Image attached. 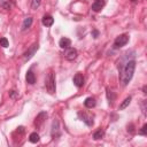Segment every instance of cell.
<instances>
[{
  "label": "cell",
  "instance_id": "obj_16",
  "mask_svg": "<svg viewBox=\"0 0 147 147\" xmlns=\"http://www.w3.org/2000/svg\"><path fill=\"white\" fill-rule=\"evenodd\" d=\"M14 1L13 0H0V7L2 9H6V10H9L11 9V7L14 6Z\"/></svg>",
  "mask_w": 147,
  "mask_h": 147
},
{
  "label": "cell",
  "instance_id": "obj_12",
  "mask_svg": "<svg viewBox=\"0 0 147 147\" xmlns=\"http://www.w3.org/2000/svg\"><path fill=\"white\" fill-rule=\"evenodd\" d=\"M41 23H42V25L46 26V28L52 26L53 23H54V18H53V16H51V15H44V17H42V20H41Z\"/></svg>",
  "mask_w": 147,
  "mask_h": 147
},
{
  "label": "cell",
  "instance_id": "obj_9",
  "mask_svg": "<svg viewBox=\"0 0 147 147\" xmlns=\"http://www.w3.org/2000/svg\"><path fill=\"white\" fill-rule=\"evenodd\" d=\"M84 82H85V78H84V76H83L80 72H77V74L74 76V78H72V83H74V85H75L76 87H78V88L83 87Z\"/></svg>",
  "mask_w": 147,
  "mask_h": 147
},
{
  "label": "cell",
  "instance_id": "obj_8",
  "mask_svg": "<svg viewBox=\"0 0 147 147\" xmlns=\"http://www.w3.org/2000/svg\"><path fill=\"white\" fill-rule=\"evenodd\" d=\"M46 118H47V113H46V111H40V113L36 116V118H34V122H33L34 127H36V129H40V127L42 126V124L45 123Z\"/></svg>",
  "mask_w": 147,
  "mask_h": 147
},
{
  "label": "cell",
  "instance_id": "obj_18",
  "mask_svg": "<svg viewBox=\"0 0 147 147\" xmlns=\"http://www.w3.org/2000/svg\"><path fill=\"white\" fill-rule=\"evenodd\" d=\"M131 99H132V96L131 95H129V96H126L124 100H123V102L119 105V107H118V109L119 110H123V109H125L129 105H130V102H131Z\"/></svg>",
  "mask_w": 147,
  "mask_h": 147
},
{
  "label": "cell",
  "instance_id": "obj_19",
  "mask_svg": "<svg viewBox=\"0 0 147 147\" xmlns=\"http://www.w3.org/2000/svg\"><path fill=\"white\" fill-rule=\"evenodd\" d=\"M105 137V131L102 130V129H99V130H96L94 133H93V139L94 140H100V139H102Z\"/></svg>",
  "mask_w": 147,
  "mask_h": 147
},
{
  "label": "cell",
  "instance_id": "obj_13",
  "mask_svg": "<svg viewBox=\"0 0 147 147\" xmlns=\"http://www.w3.org/2000/svg\"><path fill=\"white\" fill-rule=\"evenodd\" d=\"M95 105H96V100H95V98H93V96H88V98H86L85 101H84V106H85L86 108H88V109L94 108Z\"/></svg>",
  "mask_w": 147,
  "mask_h": 147
},
{
  "label": "cell",
  "instance_id": "obj_20",
  "mask_svg": "<svg viewBox=\"0 0 147 147\" xmlns=\"http://www.w3.org/2000/svg\"><path fill=\"white\" fill-rule=\"evenodd\" d=\"M39 140H40V137H39V134H38L37 132H32V133L29 136V141L32 142V144H37Z\"/></svg>",
  "mask_w": 147,
  "mask_h": 147
},
{
  "label": "cell",
  "instance_id": "obj_1",
  "mask_svg": "<svg viewBox=\"0 0 147 147\" xmlns=\"http://www.w3.org/2000/svg\"><path fill=\"white\" fill-rule=\"evenodd\" d=\"M136 64L137 62L134 59L127 60L124 64H119V80L122 83V86H126L131 82L136 70Z\"/></svg>",
  "mask_w": 147,
  "mask_h": 147
},
{
  "label": "cell",
  "instance_id": "obj_22",
  "mask_svg": "<svg viewBox=\"0 0 147 147\" xmlns=\"http://www.w3.org/2000/svg\"><path fill=\"white\" fill-rule=\"evenodd\" d=\"M0 46L3 47V48H7V47L9 46V41H8V39L5 38V37L0 38Z\"/></svg>",
  "mask_w": 147,
  "mask_h": 147
},
{
  "label": "cell",
  "instance_id": "obj_2",
  "mask_svg": "<svg viewBox=\"0 0 147 147\" xmlns=\"http://www.w3.org/2000/svg\"><path fill=\"white\" fill-rule=\"evenodd\" d=\"M45 87L49 94H54L56 91V85H55V75L53 71H51L46 78H45Z\"/></svg>",
  "mask_w": 147,
  "mask_h": 147
},
{
  "label": "cell",
  "instance_id": "obj_29",
  "mask_svg": "<svg viewBox=\"0 0 147 147\" xmlns=\"http://www.w3.org/2000/svg\"><path fill=\"white\" fill-rule=\"evenodd\" d=\"M131 1H132V2H136V1H137V0H131Z\"/></svg>",
  "mask_w": 147,
  "mask_h": 147
},
{
  "label": "cell",
  "instance_id": "obj_15",
  "mask_svg": "<svg viewBox=\"0 0 147 147\" xmlns=\"http://www.w3.org/2000/svg\"><path fill=\"white\" fill-rule=\"evenodd\" d=\"M59 46H60L62 49L69 48V47L71 46V40H70L69 38H67V37H63V38L60 39V41H59Z\"/></svg>",
  "mask_w": 147,
  "mask_h": 147
},
{
  "label": "cell",
  "instance_id": "obj_27",
  "mask_svg": "<svg viewBox=\"0 0 147 147\" xmlns=\"http://www.w3.org/2000/svg\"><path fill=\"white\" fill-rule=\"evenodd\" d=\"M92 37H93V38H98V37H99V31H98L96 29H94V30L92 31Z\"/></svg>",
  "mask_w": 147,
  "mask_h": 147
},
{
  "label": "cell",
  "instance_id": "obj_14",
  "mask_svg": "<svg viewBox=\"0 0 147 147\" xmlns=\"http://www.w3.org/2000/svg\"><path fill=\"white\" fill-rule=\"evenodd\" d=\"M32 22H33V18L32 17H25L24 18V21H23V23H22V28H21V30L22 31H26L28 29H30L31 28V25H32Z\"/></svg>",
  "mask_w": 147,
  "mask_h": 147
},
{
  "label": "cell",
  "instance_id": "obj_10",
  "mask_svg": "<svg viewBox=\"0 0 147 147\" xmlns=\"http://www.w3.org/2000/svg\"><path fill=\"white\" fill-rule=\"evenodd\" d=\"M106 5V1L105 0H94V2L92 3V10L93 11H100Z\"/></svg>",
  "mask_w": 147,
  "mask_h": 147
},
{
  "label": "cell",
  "instance_id": "obj_5",
  "mask_svg": "<svg viewBox=\"0 0 147 147\" xmlns=\"http://www.w3.org/2000/svg\"><path fill=\"white\" fill-rule=\"evenodd\" d=\"M38 48H39V44H38V42L32 44V45L24 52V54H23V59H24V61H29V60H31V59L33 57V55L36 54V52L38 51Z\"/></svg>",
  "mask_w": 147,
  "mask_h": 147
},
{
  "label": "cell",
  "instance_id": "obj_4",
  "mask_svg": "<svg viewBox=\"0 0 147 147\" xmlns=\"http://www.w3.org/2000/svg\"><path fill=\"white\" fill-rule=\"evenodd\" d=\"M51 137L53 140H57L61 137V129H60V122L57 118L53 119L52 127H51Z\"/></svg>",
  "mask_w": 147,
  "mask_h": 147
},
{
  "label": "cell",
  "instance_id": "obj_6",
  "mask_svg": "<svg viewBox=\"0 0 147 147\" xmlns=\"http://www.w3.org/2000/svg\"><path fill=\"white\" fill-rule=\"evenodd\" d=\"M78 117H79V119L82 121V122H84L87 126H93V124H94V119H93V116L92 115H90V114H86V113H84V111H78Z\"/></svg>",
  "mask_w": 147,
  "mask_h": 147
},
{
  "label": "cell",
  "instance_id": "obj_17",
  "mask_svg": "<svg viewBox=\"0 0 147 147\" xmlns=\"http://www.w3.org/2000/svg\"><path fill=\"white\" fill-rule=\"evenodd\" d=\"M106 91H107V92H106V95H107V99H108V103L111 106V105L114 103L115 99H116V94H115L111 90H109V88H107Z\"/></svg>",
  "mask_w": 147,
  "mask_h": 147
},
{
  "label": "cell",
  "instance_id": "obj_28",
  "mask_svg": "<svg viewBox=\"0 0 147 147\" xmlns=\"http://www.w3.org/2000/svg\"><path fill=\"white\" fill-rule=\"evenodd\" d=\"M146 87H147V86H146V85H145V86H144V87H142V92H144V93H145V94H146V93H147V92H146Z\"/></svg>",
  "mask_w": 147,
  "mask_h": 147
},
{
  "label": "cell",
  "instance_id": "obj_25",
  "mask_svg": "<svg viewBox=\"0 0 147 147\" xmlns=\"http://www.w3.org/2000/svg\"><path fill=\"white\" fill-rule=\"evenodd\" d=\"M141 109H142L144 115H146V100L142 101V103H141Z\"/></svg>",
  "mask_w": 147,
  "mask_h": 147
},
{
  "label": "cell",
  "instance_id": "obj_21",
  "mask_svg": "<svg viewBox=\"0 0 147 147\" xmlns=\"http://www.w3.org/2000/svg\"><path fill=\"white\" fill-rule=\"evenodd\" d=\"M40 3H41V0H31V9H33V10L38 9Z\"/></svg>",
  "mask_w": 147,
  "mask_h": 147
},
{
  "label": "cell",
  "instance_id": "obj_23",
  "mask_svg": "<svg viewBox=\"0 0 147 147\" xmlns=\"http://www.w3.org/2000/svg\"><path fill=\"white\" fill-rule=\"evenodd\" d=\"M9 98H10V99H16V98H18V92L15 91V90L9 91Z\"/></svg>",
  "mask_w": 147,
  "mask_h": 147
},
{
  "label": "cell",
  "instance_id": "obj_7",
  "mask_svg": "<svg viewBox=\"0 0 147 147\" xmlns=\"http://www.w3.org/2000/svg\"><path fill=\"white\" fill-rule=\"evenodd\" d=\"M63 56H64V59L68 60V61H74V60L77 59V56H78V52H77L76 48H74V47H69V48H65V49H64Z\"/></svg>",
  "mask_w": 147,
  "mask_h": 147
},
{
  "label": "cell",
  "instance_id": "obj_24",
  "mask_svg": "<svg viewBox=\"0 0 147 147\" xmlns=\"http://www.w3.org/2000/svg\"><path fill=\"white\" fill-rule=\"evenodd\" d=\"M140 136H147V124H144L142 125V127H141V130L138 132Z\"/></svg>",
  "mask_w": 147,
  "mask_h": 147
},
{
  "label": "cell",
  "instance_id": "obj_3",
  "mask_svg": "<svg viewBox=\"0 0 147 147\" xmlns=\"http://www.w3.org/2000/svg\"><path fill=\"white\" fill-rule=\"evenodd\" d=\"M127 42H129V36H127L126 33L119 34L118 37L115 38L114 44H113V48H114V49H119V48H122L123 46H125Z\"/></svg>",
  "mask_w": 147,
  "mask_h": 147
},
{
  "label": "cell",
  "instance_id": "obj_26",
  "mask_svg": "<svg viewBox=\"0 0 147 147\" xmlns=\"http://www.w3.org/2000/svg\"><path fill=\"white\" fill-rule=\"evenodd\" d=\"M134 126H133V124L131 123L130 125H127V132H130V133H133L134 132V129H133Z\"/></svg>",
  "mask_w": 147,
  "mask_h": 147
},
{
  "label": "cell",
  "instance_id": "obj_11",
  "mask_svg": "<svg viewBox=\"0 0 147 147\" xmlns=\"http://www.w3.org/2000/svg\"><path fill=\"white\" fill-rule=\"evenodd\" d=\"M25 80H26V83H28L29 85H33V84L36 83V76H34V74H33V71H32V68L26 71Z\"/></svg>",
  "mask_w": 147,
  "mask_h": 147
}]
</instances>
